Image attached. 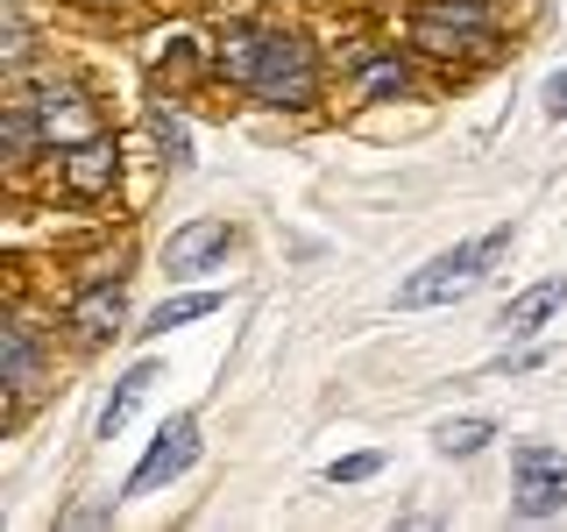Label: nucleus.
<instances>
[{"label":"nucleus","mask_w":567,"mask_h":532,"mask_svg":"<svg viewBox=\"0 0 567 532\" xmlns=\"http://www.w3.org/2000/svg\"><path fill=\"white\" fill-rule=\"evenodd\" d=\"M567 511V454L518 448V519H554Z\"/></svg>","instance_id":"5"},{"label":"nucleus","mask_w":567,"mask_h":532,"mask_svg":"<svg viewBox=\"0 0 567 532\" xmlns=\"http://www.w3.org/2000/svg\"><path fill=\"white\" fill-rule=\"evenodd\" d=\"M192 461H199V426L192 419H171L164 433H156V448L142 454V469L128 475V497H142V490H164L171 475H185Z\"/></svg>","instance_id":"6"},{"label":"nucleus","mask_w":567,"mask_h":532,"mask_svg":"<svg viewBox=\"0 0 567 532\" xmlns=\"http://www.w3.org/2000/svg\"><path fill=\"white\" fill-rule=\"evenodd\" d=\"M71 327H79L85 341L121 334V284H85V291L71 298Z\"/></svg>","instance_id":"9"},{"label":"nucleus","mask_w":567,"mask_h":532,"mask_svg":"<svg viewBox=\"0 0 567 532\" xmlns=\"http://www.w3.org/2000/svg\"><path fill=\"white\" fill-rule=\"evenodd\" d=\"M546 114L567 121V71H554V79H546Z\"/></svg>","instance_id":"20"},{"label":"nucleus","mask_w":567,"mask_h":532,"mask_svg":"<svg viewBox=\"0 0 567 532\" xmlns=\"http://www.w3.org/2000/svg\"><path fill=\"white\" fill-rule=\"evenodd\" d=\"M156 71H164V79H177V85H185L192 71H199V43H185V35H177V43L164 50V58H156Z\"/></svg>","instance_id":"17"},{"label":"nucleus","mask_w":567,"mask_h":532,"mask_svg":"<svg viewBox=\"0 0 567 532\" xmlns=\"http://www.w3.org/2000/svg\"><path fill=\"white\" fill-rule=\"evenodd\" d=\"M412 35H419V50H433V58H468V50H483L496 35V22H489L483 0H425Z\"/></svg>","instance_id":"3"},{"label":"nucleus","mask_w":567,"mask_h":532,"mask_svg":"<svg viewBox=\"0 0 567 532\" xmlns=\"http://www.w3.org/2000/svg\"><path fill=\"white\" fill-rule=\"evenodd\" d=\"M206 313H220V291H192V298H164V306L150 313V327H142V334H171V327H185V319H206Z\"/></svg>","instance_id":"14"},{"label":"nucleus","mask_w":567,"mask_h":532,"mask_svg":"<svg viewBox=\"0 0 567 532\" xmlns=\"http://www.w3.org/2000/svg\"><path fill=\"white\" fill-rule=\"evenodd\" d=\"M235 248V227L227 221H192V227H177L171 248H164V263H171V277H199L213 270V263Z\"/></svg>","instance_id":"7"},{"label":"nucleus","mask_w":567,"mask_h":532,"mask_svg":"<svg viewBox=\"0 0 567 532\" xmlns=\"http://www.w3.org/2000/svg\"><path fill=\"white\" fill-rule=\"evenodd\" d=\"M248 93L270 100V106H312L319 100V58L306 35H262V58H256V79H248Z\"/></svg>","instance_id":"2"},{"label":"nucleus","mask_w":567,"mask_h":532,"mask_svg":"<svg viewBox=\"0 0 567 532\" xmlns=\"http://www.w3.org/2000/svg\"><path fill=\"white\" fill-rule=\"evenodd\" d=\"M504 248H511V227H489V235H475V242L447 248V256H433L419 277L398 284V313H425V306H454V298H468Z\"/></svg>","instance_id":"1"},{"label":"nucleus","mask_w":567,"mask_h":532,"mask_svg":"<svg viewBox=\"0 0 567 532\" xmlns=\"http://www.w3.org/2000/svg\"><path fill=\"white\" fill-rule=\"evenodd\" d=\"M150 383H156V362H135L128 377L114 383V398H106V412H100V440H114L121 426H128V412H135L142 398H150Z\"/></svg>","instance_id":"12"},{"label":"nucleus","mask_w":567,"mask_h":532,"mask_svg":"<svg viewBox=\"0 0 567 532\" xmlns=\"http://www.w3.org/2000/svg\"><path fill=\"white\" fill-rule=\"evenodd\" d=\"M256 58H262V35H256V29H235V35L220 43V71H227L235 85L256 79Z\"/></svg>","instance_id":"15"},{"label":"nucleus","mask_w":567,"mask_h":532,"mask_svg":"<svg viewBox=\"0 0 567 532\" xmlns=\"http://www.w3.org/2000/svg\"><path fill=\"white\" fill-rule=\"evenodd\" d=\"M560 298H567V277H546V284H532V291H518V298L504 306V327H511V334H532L539 319H554V306H560Z\"/></svg>","instance_id":"11"},{"label":"nucleus","mask_w":567,"mask_h":532,"mask_svg":"<svg viewBox=\"0 0 567 532\" xmlns=\"http://www.w3.org/2000/svg\"><path fill=\"white\" fill-rule=\"evenodd\" d=\"M35 114H43L50 142H85V135H100V114H93L79 93H43V100H35Z\"/></svg>","instance_id":"10"},{"label":"nucleus","mask_w":567,"mask_h":532,"mask_svg":"<svg viewBox=\"0 0 567 532\" xmlns=\"http://www.w3.org/2000/svg\"><path fill=\"white\" fill-rule=\"evenodd\" d=\"M114 177H121V156H114V142H106V135H85V142H64V150H58V185H64V200L100 206L106 192H114Z\"/></svg>","instance_id":"4"},{"label":"nucleus","mask_w":567,"mask_h":532,"mask_svg":"<svg viewBox=\"0 0 567 532\" xmlns=\"http://www.w3.org/2000/svg\"><path fill=\"white\" fill-rule=\"evenodd\" d=\"M433 440H440V454H475V448H489V440H496V426L489 419H447Z\"/></svg>","instance_id":"16"},{"label":"nucleus","mask_w":567,"mask_h":532,"mask_svg":"<svg viewBox=\"0 0 567 532\" xmlns=\"http://www.w3.org/2000/svg\"><path fill=\"white\" fill-rule=\"evenodd\" d=\"M156 142H164V156H171V164H192V135L177 129L171 114H156Z\"/></svg>","instance_id":"19"},{"label":"nucleus","mask_w":567,"mask_h":532,"mask_svg":"<svg viewBox=\"0 0 567 532\" xmlns=\"http://www.w3.org/2000/svg\"><path fill=\"white\" fill-rule=\"evenodd\" d=\"M412 93V64L404 58H369L362 64V100H404Z\"/></svg>","instance_id":"13"},{"label":"nucleus","mask_w":567,"mask_h":532,"mask_svg":"<svg viewBox=\"0 0 567 532\" xmlns=\"http://www.w3.org/2000/svg\"><path fill=\"white\" fill-rule=\"evenodd\" d=\"M377 469H383V454H348V461H333V469H327V483H369Z\"/></svg>","instance_id":"18"},{"label":"nucleus","mask_w":567,"mask_h":532,"mask_svg":"<svg viewBox=\"0 0 567 532\" xmlns=\"http://www.w3.org/2000/svg\"><path fill=\"white\" fill-rule=\"evenodd\" d=\"M35 377H43V341H35V327L14 319V327L0 334V383H8L14 398H29Z\"/></svg>","instance_id":"8"}]
</instances>
